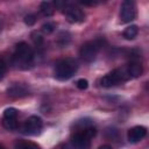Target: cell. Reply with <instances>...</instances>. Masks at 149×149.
Returning <instances> with one entry per match:
<instances>
[{
    "instance_id": "obj_1",
    "label": "cell",
    "mask_w": 149,
    "mask_h": 149,
    "mask_svg": "<svg viewBox=\"0 0 149 149\" xmlns=\"http://www.w3.org/2000/svg\"><path fill=\"white\" fill-rule=\"evenodd\" d=\"M12 63L15 68L21 70H28L34 64V52L33 49L26 43L20 42L16 44L14 54L12 56Z\"/></svg>"
},
{
    "instance_id": "obj_2",
    "label": "cell",
    "mask_w": 149,
    "mask_h": 149,
    "mask_svg": "<svg viewBox=\"0 0 149 149\" xmlns=\"http://www.w3.org/2000/svg\"><path fill=\"white\" fill-rule=\"evenodd\" d=\"M78 70V63L74 58H64L56 63L55 77L58 80H68Z\"/></svg>"
},
{
    "instance_id": "obj_3",
    "label": "cell",
    "mask_w": 149,
    "mask_h": 149,
    "mask_svg": "<svg viewBox=\"0 0 149 149\" xmlns=\"http://www.w3.org/2000/svg\"><path fill=\"white\" fill-rule=\"evenodd\" d=\"M95 128L93 126H90L84 129L77 130L72 137H71V143L76 149H90L91 146V139L95 136Z\"/></svg>"
},
{
    "instance_id": "obj_4",
    "label": "cell",
    "mask_w": 149,
    "mask_h": 149,
    "mask_svg": "<svg viewBox=\"0 0 149 149\" xmlns=\"http://www.w3.org/2000/svg\"><path fill=\"white\" fill-rule=\"evenodd\" d=\"M102 45V41L101 38H97L93 41H88L86 43H84L80 48L79 55L81 57V59L86 63H91L97 58V55L100 50Z\"/></svg>"
},
{
    "instance_id": "obj_5",
    "label": "cell",
    "mask_w": 149,
    "mask_h": 149,
    "mask_svg": "<svg viewBox=\"0 0 149 149\" xmlns=\"http://www.w3.org/2000/svg\"><path fill=\"white\" fill-rule=\"evenodd\" d=\"M127 79H129V77L126 72V69H115V70L108 72L107 74H105L101 78L100 84L104 87H112V86L120 84L121 81L127 80Z\"/></svg>"
},
{
    "instance_id": "obj_6",
    "label": "cell",
    "mask_w": 149,
    "mask_h": 149,
    "mask_svg": "<svg viewBox=\"0 0 149 149\" xmlns=\"http://www.w3.org/2000/svg\"><path fill=\"white\" fill-rule=\"evenodd\" d=\"M42 126H43V122H42V119L37 115H31L29 116L24 123L22 125L21 127V132L26 135H38L42 130Z\"/></svg>"
},
{
    "instance_id": "obj_7",
    "label": "cell",
    "mask_w": 149,
    "mask_h": 149,
    "mask_svg": "<svg viewBox=\"0 0 149 149\" xmlns=\"http://www.w3.org/2000/svg\"><path fill=\"white\" fill-rule=\"evenodd\" d=\"M136 5L133 0H125L120 7V20L123 23H128L136 17Z\"/></svg>"
},
{
    "instance_id": "obj_8",
    "label": "cell",
    "mask_w": 149,
    "mask_h": 149,
    "mask_svg": "<svg viewBox=\"0 0 149 149\" xmlns=\"http://www.w3.org/2000/svg\"><path fill=\"white\" fill-rule=\"evenodd\" d=\"M64 13L70 23H80L85 20V13L74 5H65Z\"/></svg>"
},
{
    "instance_id": "obj_9",
    "label": "cell",
    "mask_w": 149,
    "mask_h": 149,
    "mask_svg": "<svg viewBox=\"0 0 149 149\" xmlns=\"http://www.w3.org/2000/svg\"><path fill=\"white\" fill-rule=\"evenodd\" d=\"M147 135V128L143 126H135L130 128L127 133V139L130 143H137L140 142L144 136Z\"/></svg>"
},
{
    "instance_id": "obj_10",
    "label": "cell",
    "mask_w": 149,
    "mask_h": 149,
    "mask_svg": "<svg viewBox=\"0 0 149 149\" xmlns=\"http://www.w3.org/2000/svg\"><path fill=\"white\" fill-rule=\"evenodd\" d=\"M7 94L10 98H16L17 99V98H23V97L28 95L29 91L22 84H14V85H12L10 87L7 88Z\"/></svg>"
},
{
    "instance_id": "obj_11",
    "label": "cell",
    "mask_w": 149,
    "mask_h": 149,
    "mask_svg": "<svg viewBox=\"0 0 149 149\" xmlns=\"http://www.w3.org/2000/svg\"><path fill=\"white\" fill-rule=\"evenodd\" d=\"M126 72H127V74H128L129 78H137V77H140V76L142 74L143 68H142V65H141L140 62H137V61H132V62L127 65Z\"/></svg>"
},
{
    "instance_id": "obj_12",
    "label": "cell",
    "mask_w": 149,
    "mask_h": 149,
    "mask_svg": "<svg viewBox=\"0 0 149 149\" xmlns=\"http://www.w3.org/2000/svg\"><path fill=\"white\" fill-rule=\"evenodd\" d=\"M137 34H139V28H137V26H135V24H132V26H129V27H127L125 30H123V37L126 38V40H134L136 36H137Z\"/></svg>"
},
{
    "instance_id": "obj_13",
    "label": "cell",
    "mask_w": 149,
    "mask_h": 149,
    "mask_svg": "<svg viewBox=\"0 0 149 149\" xmlns=\"http://www.w3.org/2000/svg\"><path fill=\"white\" fill-rule=\"evenodd\" d=\"M40 9L42 12V14L44 16H51L55 13V8H54V3L49 2V1H43L40 6Z\"/></svg>"
},
{
    "instance_id": "obj_14",
    "label": "cell",
    "mask_w": 149,
    "mask_h": 149,
    "mask_svg": "<svg viewBox=\"0 0 149 149\" xmlns=\"http://www.w3.org/2000/svg\"><path fill=\"white\" fill-rule=\"evenodd\" d=\"M2 123H3V127L8 130H15L19 127V123H17L16 119H3Z\"/></svg>"
},
{
    "instance_id": "obj_15",
    "label": "cell",
    "mask_w": 149,
    "mask_h": 149,
    "mask_svg": "<svg viewBox=\"0 0 149 149\" xmlns=\"http://www.w3.org/2000/svg\"><path fill=\"white\" fill-rule=\"evenodd\" d=\"M15 149H41V148L34 142H20L16 144Z\"/></svg>"
},
{
    "instance_id": "obj_16",
    "label": "cell",
    "mask_w": 149,
    "mask_h": 149,
    "mask_svg": "<svg viewBox=\"0 0 149 149\" xmlns=\"http://www.w3.org/2000/svg\"><path fill=\"white\" fill-rule=\"evenodd\" d=\"M16 116H17V111L14 107H9L3 112V119H16Z\"/></svg>"
},
{
    "instance_id": "obj_17",
    "label": "cell",
    "mask_w": 149,
    "mask_h": 149,
    "mask_svg": "<svg viewBox=\"0 0 149 149\" xmlns=\"http://www.w3.org/2000/svg\"><path fill=\"white\" fill-rule=\"evenodd\" d=\"M54 30H55V26L51 22H47V23H44L42 26V31L44 34H51Z\"/></svg>"
},
{
    "instance_id": "obj_18",
    "label": "cell",
    "mask_w": 149,
    "mask_h": 149,
    "mask_svg": "<svg viewBox=\"0 0 149 149\" xmlns=\"http://www.w3.org/2000/svg\"><path fill=\"white\" fill-rule=\"evenodd\" d=\"M6 71H7V64H6L5 59L2 57H0V80L5 77Z\"/></svg>"
},
{
    "instance_id": "obj_19",
    "label": "cell",
    "mask_w": 149,
    "mask_h": 149,
    "mask_svg": "<svg viewBox=\"0 0 149 149\" xmlns=\"http://www.w3.org/2000/svg\"><path fill=\"white\" fill-rule=\"evenodd\" d=\"M36 21V16L34 14H28L24 16V23L28 24V26H33Z\"/></svg>"
},
{
    "instance_id": "obj_20",
    "label": "cell",
    "mask_w": 149,
    "mask_h": 149,
    "mask_svg": "<svg viewBox=\"0 0 149 149\" xmlns=\"http://www.w3.org/2000/svg\"><path fill=\"white\" fill-rule=\"evenodd\" d=\"M77 87H78L79 90H86V88L88 87V81H87L86 79H84V78L78 79V80H77Z\"/></svg>"
},
{
    "instance_id": "obj_21",
    "label": "cell",
    "mask_w": 149,
    "mask_h": 149,
    "mask_svg": "<svg viewBox=\"0 0 149 149\" xmlns=\"http://www.w3.org/2000/svg\"><path fill=\"white\" fill-rule=\"evenodd\" d=\"M62 149H76V148L73 147V144H72L71 142H69V143H66V144H64V146L62 147Z\"/></svg>"
},
{
    "instance_id": "obj_22",
    "label": "cell",
    "mask_w": 149,
    "mask_h": 149,
    "mask_svg": "<svg viewBox=\"0 0 149 149\" xmlns=\"http://www.w3.org/2000/svg\"><path fill=\"white\" fill-rule=\"evenodd\" d=\"M98 149H112L109 146H101V147H99Z\"/></svg>"
},
{
    "instance_id": "obj_23",
    "label": "cell",
    "mask_w": 149,
    "mask_h": 149,
    "mask_svg": "<svg viewBox=\"0 0 149 149\" xmlns=\"http://www.w3.org/2000/svg\"><path fill=\"white\" fill-rule=\"evenodd\" d=\"M0 149H5V147H3L2 144H0Z\"/></svg>"
}]
</instances>
